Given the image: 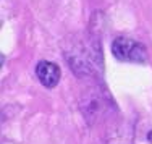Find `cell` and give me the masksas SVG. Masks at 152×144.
<instances>
[{
    "label": "cell",
    "mask_w": 152,
    "mask_h": 144,
    "mask_svg": "<svg viewBox=\"0 0 152 144\" xmlns=\"http://www.w3.org/2000/svg\"><path fill=\"white\" fill-rule=\"evenodd\" d=\"M36 76L41 81V84H44L45 88H55L60 81L61 73H60L58 65L42 60V62H39L37 67H36Z\"/></svg>",
    "instance_id": "obj_2"
},
{
    "label": "cell",
    "mask_w": 152,
    "mask_h": 144,
    "mask_svg": "<svg viewBox=\"0 0 152 144\" xmlns=\"http://www.w3.org/2000/svg\"><path fill=\"white\" fill-rule=\"evenodd\" d=\"M112 52L113 57L120 62L128 63H144L147 60V52L141 42L134 41L131 37H117L112 42Z\"/></svg>",
    "instance_id": "obj_1"
},
{
    "label": "cell",
    "mask_w": 152,
    "mask_h": 144,
    "mask_svg": "<svg viewBox=\"0 0 152 144\" xmlns=\"http://www.w3.org/2000/svg\"><path fill=\"white\" fill-rule=\"evenodd\" d=\"M147 138H149V141H151V143H152V131H151V133H149V136H147Z\"/></svg>",
    "instance_id": "obj_3"
}]
</instances>
